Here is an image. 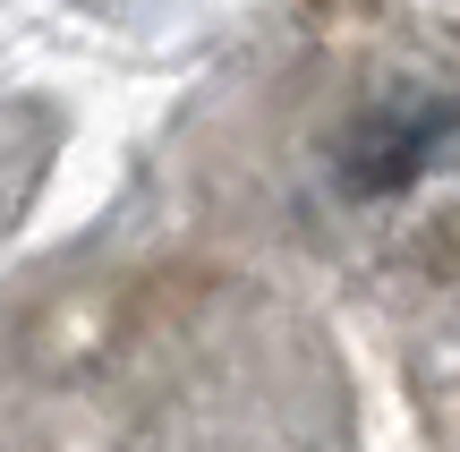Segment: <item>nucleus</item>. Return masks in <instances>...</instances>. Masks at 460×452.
<instances>
[{"instance_id":"1","label":"nucleus","mask_w":460,"mask_h":452,"mask_svg":"<svg viewBox=\"0 0 460 452\" xmlns=\"http://www.w3.org/2000/svg\"><path fill=\"white\" fill-rule=\"evenodd\" d=\"M452 146H460V102H393V111H376L358 137H349L341 171H349L358 197H384V188L427 180Z\"/></svg>"}]
</instances>
